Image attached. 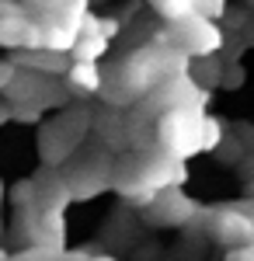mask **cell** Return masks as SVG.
Wrapping results in <instances>:
<instances>
[{
    "mask_svg": "<svg viewBox=\"0 0 254 261\" xmlns=\"http://www.w3.org/2000/svg\"><path fill=\"white\" fill-rule=\"evenodd\" d=\"M28 230H32L35 247L56 251V254L66 251V220H63V213H39V216H32Z\"/></svg>",
    "mask_w": 254,
    "mask_h": 261,
    "instance_id": "cell-8",
    "label": "cell"
},
{
    "mask_svg": "<svg viewBox=\"0 0 254 261\" xmlns=\"http://www.w3.org/2000/svg\"><path fill=\"white\" fill-rule=\"evenodd\" d=\"M18 66L32 70V73H42V77H66L70 66H73V56H63V53H49V49H32V53H21Z\"/></svg>",
    "mask_w": 254,
    "mask_h": 261,
    "instance_id": "cell-12",
    "label": "cell"
},
{
    "mask_svg": "<svg viewBox=\"0 0 254 261\" xmlns=\"http://www.w3.org/2000/svg\"><path fill=\"white\" fill-rule=\"evenodd\" d=\"M150 4H154V11L160 18H167V24L192 14V0H150Z\"/></svg>",
    "mask_w": 254,
    "mask_h": 261,
    "instance_id": "cell-14",
    "label": "cell"
},
{
    "mask_svg": "<svg viewBox=\"0 0 254 261\" xmlns=\"http://www.w3.org/2000/svg\"><path fill=\"white\" fill-rule=\"evenodd\" d=\"M0 49H18V53L42 49V24L32 14L0 18Z\"/></svg>",
    "mask_w": 254,
    "mask_h": 261,
    "instance_id": "cell-6",
    "label": "cell"
},
{
    "mask_svg": "<svg viewBox=\"0 0 254 261\" xmlns=\"http://www.w3.org/2000/svg\"><path fill=\"white\" fill-rule=\"evenodd\" d=\"M0 199H4V185H0Z\"/></svg>",
    "mask_w": 254,
    "mask_h": 261,
    "instance_id": "cell-22",
    "label": "cell"
},
{
    "mask_svg": "<svg viewBox=\"0 0 254 261\" xmlns=\"http://www.w3.org/2000/svg\"><path fill=\"white\" fill-rule=\"evenodd\" d=\"M219 143H223V122L216 115H206L202 119V153H213Z\"/></svg>",
    "mask_w": 254,
    "mask_h": 261,
    "instance_id": "cell-15",
    "label": "cell"
},
{
    "mask_svg": "<svg viewBox=\"0 0 254 261\" xmlns=\"http://www.w3.org/2000/svg\"><path fill=\"white\" fill-rule=\"evenodd\" d=\"M11 261H59L56 251H45V247H24V251H18V254H11Z\"/></svg>",
    "mask_w": 254,
    "mask_h": 261,
    "instance_id": "cell-17",
    "label": "cell"
},
{
    "mask_svg": "<svg viewBox=\"0 0 254 261\" xmlns=\"http://www.w3.org/2000/svg\"><path fill=\"white\" fill-rule=\"evenodd\" d=\"M70 202H73V192L66 178L49 174V178L35 181V213H63Z\"/></svg>",
    "mask_w": 254,
    "mask_h": 261,
    "instance_id": "cell-10",
    "label": "cell"
},
{
    "mask_svg": "<svg viewBox=\"0 0 254 261\" xmlns=\"http://www.w3.org/2000/svg\"><path fill=\"white\" fill-rule=\"evenodd\" d=\"M91 129V115L87 112H63L53 122H45L39 129V150H42V161L49 167H59L66 164L73 153L80 150V140L84 133Z\"/></svg>",
    "mask_w": 254,
    "mask_h": 261,
    "instance_id": "cell-2",
    "label": "cell"
},
{
    "mask_svg": "<svg viewBox=\"0 0 254 261\" xmlns=\"http://www.w3.org/2000/svg\"><path fill=\"white\" fill-rule=\"evenodd\" d=\"M192 11L202 14V18H226V11H230V0H192Z\"/></svg>",
    "mask_w": 254,
    "mask_h": 261,
    "instance_id": "cell-16",
    "label": "cell"
},
{
    "mask_svg": "<svg viewBox=\"0 0 254 261\" xmlns=\"http://www.w3.org/2000/svg\"><path fill=\"white\" fill-rule=\"evenodd\" d=\"M198 213V205L181 188H167V192H157L154 202L146 205V220L154 226H185Z\"/></svg>",
    "mask_w": 254,
    "mask_h": 261,
    "instance_id": "cell-5",
    "label": "cell"
},
{
    "mask_svg": "<svg viewBox=\"0 0 254 261\" xmlns=\"http://www.w3.org/2000/svg\"><path fill=\"white\" fill-rule=\"evenodd\" d=\"M84 18H87V14H84ZM84 18H63V21L42 24V49L70 56L73 45H77V39H80V32H84Z\"/></svg>",
    "mask_w": 254,
    "mask_h": 261,
    "instance_id": "cell-9",
    "label": "cell"
},
{
    "mask_svg": "<svg viewBox=\"0 0 254 261\" xmlns=\"http://www.w3.org/2000/svg\"><path fill=\"white\" fill-rule=\"evenodd\" d=\"M112 49V39H105L98 32V14H91L87 11V18H84V32H80L77 45H73V60H84V63H101L105 60V53Z\"/></svg>",
    "mask_w": 254,
    "mask_h": 261,
    "instance_id": "cell-11",
    "label": "cell"
},
{
    "mask_svg": "<svg viewBox=\"0 0 254 261\" xmlns=\"http://www.w3.org/2000/svg\"><path fill=\"white\" fill-rule=\"evenodd\" d=\"M157 45H174L185 56H213L223 49V28L213 18H202V14H188L181 21H171L167 32L157 35Z\"/></svg>",
    "mask_w": 254,
    "mask_h": 261,
    "instance_id": "cell-3",
    "label": "cell"
},
{
    "mask_svg": "<svg viewBox=\"0 0 254 261\" xmlns=\"http://www.w3.org/2000/svg\"><path fill=\"white\" fill-rule=\"evenodd\" d=\"M18 73H21V66L14 60H0V94L11 87V84L18 81Z\"/></svg>",
    "mask_w": 254,
    "mask_h": 261,
    "instance_id": "cell-18",
    "label": "cell"
},
{
    "mask_svg": "<svg viewBox=\"0 0 254 261\" xmlns=\"http://www.w3.org/2000/svg\"><path fill=\"white\" fill-rule=\"evenodd\" d=\"M98 32L105 35V39H115L118 35V21L115 18H98Z\"/></svg>",
    "mask_w": 254,
    "mask_h": 261,
    "instance_id": "cell-19",
    "label": "cell"
},
{
    "mask_svg": "<svg viewBox=\"0 0 254 261\" xmlns=\"http://www.w3.org/2000/svg\"><path fill=\"white\" fill-rule=\"evenodd\" d=\"M91 261H115L112 254H98V258H91Z\"/></svg>",
    "mask_w": 254,
    "mask_h": 261,
    "instance_id": "cell-21",
    "label": "cell"
},
{
    "mask_svg": "<svg viewBox=\"0 0 254 261\" xmlns=\"http://www.w3.org/2000/svg\"><path fill=\"white\" fill-rule=\"evenodd\" d=\"M0 4H4V0H0Z\"/></svg>",
    "mask_w": 254,
    "mask_h": 261,
    "instance_id": "cell-23",
    "label": "cell"
},
{
    "mask_svg": "<svg viewBox=\"0 0 254 261\" xmlns=\"http://www.w3.org/2000/svg\"><path fill=\"white\" fill-rule=\"evenodd\" d=\"M139 181L150 192H167V188H181L188 181V161H177L167 150L157 146L154 153L139 157Z\"/></svg>",
    "mask_w": 254,
    "mask_h": 261,
    "instance_id": "cell-4",
    "label": "cell"
},
{
    "mask_svg": "<svg viewBox=\"0 0 254 261\" xmlns=\"http://www.w3.org/2000/svg\"><path fill=\"white\" fill-rule=\"evenodd\" d=\"M70 87L77 94H101L105 91V73H101L98 63H84V60H73L70 73H66Z\"/></svg>",
    "mask_w": 254,
    "mask_h": 261,
    "instance_id": "cell-13",
    "label": "cell"
},
{
    "mask_svg": "<svg viewBox=\"0 0 254 261\" xmlns=\"http://www.w3.org/2000/svg\"><path fill=\"white\" fill-rule=\"evenodd\" d=\"M219 244H226L230 251L237 247H247L254 244V216H244L237 209H223V213H213V226H209Z\"/></svg>",
    "mask_w": 254,
    "mask_h": 261,
    "instance_id": "cell-7",
    "label": "cell"
},
{
    "mask_svg": "<svg viewBox=\"0 0 254 261\" xmlns=\"http://www.w3.org/2000/svg\"><path fill=\"white\" fill-rule=\"evenodd\" d=\"M226 261H254V244H247V247H237V251H230V254H226Z\"/></svg>",
    "mask_w": 254,
    "mask_h": 261,
    "instance_id": "cell-20",
    "label": "cell"
},
{
    "mask_svg": "<svg viewBox=\"0 0 254 261\" xmlns=\"http://www.w3.org/2000/svg\"><path fill=\"white\" fill-rule=\"evenodd\" d=\"M202 108H167L154 122V140L177 161L202 153Z\"/></svg>",
    "mask_w": 254,
    "mask_h": 261,
    "instance_id": "cell-1",
    "label": "cell"
}]
</instances>
